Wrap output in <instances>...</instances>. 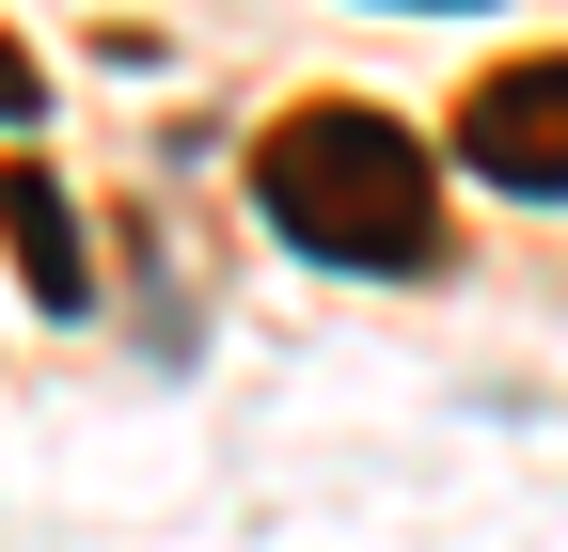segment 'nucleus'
I'll return each instance as SVG.
<instances>
[{
    "label": "nucleus",
    "instance_id": "obj_1",
    "mask_svg": "<svg viewBox=\"0 0 568 552\" xmlns=\"http://www.w3.org/2000/svg\"><path fill=\"white\" fill-rule=\"evenodd\" d=\"M253 205H268V237L284 253H316V268H426L443 253V190H426V143L395 111H284L268 143H253Z\"/></svg>",
    "mask_w": 568,
    "mask_h": 552
},
{
    "label": "nucleus",
    "instance_id": "obj_2",
    "mask_svg": "<svg viewBox=\"0 0 568 552\" xmlns=\"http://www.w3.org/2000/svg\"><path fill=\"white\" fill-rule=\"evenodd\" d=\"M458 159L521 205H568V48H521L458 95Z\"/></svg>",
    "mask_w": 568,
    "mask_h": 552
},
{
    "label": "nucleus",
    "instance_id": "obj_3",
    "mask_svg": "<svg viewBox=\"0 0 568 552\" xmlns=\"http://www.w3.org/2000/svg\"><path fill=\"white\" fill-rule=\"evenodd\" d=\"M0 222H17V285H32L48 316H80V300H95L80 222H63V174H48V159H0Z\"/></svg>",
    "mask_w": 568,
    "mask_h": 552
},
{
    "label": "nucleus",
    "instance_id": "obj_4",
    "mask_svg": "<svg viewBox=\"0 0 568 552\" xmlns=\"http://www.w3.org/2000/svg\"><path fill=\"white\" fill-rule=\"evenodd\" d=\"M32 95H48V80H32V48H0V126H32Z\"/></svg>",
    "mask_w": 568,
    "mask_h": 552
}]
</instances>
